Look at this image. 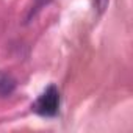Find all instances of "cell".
Segmentation results:
<instances>
[{"label":"cell","instance_id":"cell-1","mask_svg":"<svg viewBox=\"0 0 133 133\" xmlns=\"http://www.w3.org/2000/svg\"><path fill=\"white\" fill-rule=\"evenodd\" d=\"M58 105H59V94L58 89L55 86H49L45 89V92L36 100L35 103V110L41 114L45 116H53L58 111Z\"/></svg>","mask_w":133,"mask_h":133},{"label":"cell","instance_id":"cell-2","mask_svg":"<svg viewBox=\"0 0 133 133\" xmlns=\"http://www.w3.org/2000/svg\"><path fill=\"white\" fill-rule=\"evenodd\" d=\"M16 89V80L6 74V72H0V96H10Z\"/></svg>","mask_w":133,"mask_h":133}]
</instances>
